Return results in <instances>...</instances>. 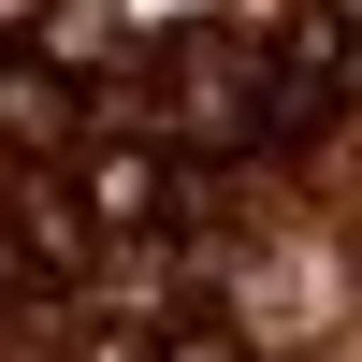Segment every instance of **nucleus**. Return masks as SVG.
<instances>
[{
    "label": "nucleus",
    "mask_w": 362,
    "mask_h": 362,
    "mask_svg": "<svg viewBox=\"0 0 362 362\" xmlns=\"http://www.w3.org/2000/svg\"><path fill=\"white\" fill-rule=\"evenodd\" d=\"M334 15H348V29H362V0H334Z\"/></svg>",
    "instance_id": "nucleus-3"
},
{
    "label": "nucleus",
    "mask_w": 362,
    "mask_h": 362,
    "mask_svg": "<svg viewBox=\"0 0 362 362\" xmlns=\"http://www.w3.org/2000/svg\"><path fill=\"white\" fill-rule=\"evenodd\" d=\"M87 203H102V218H160V174H145V160H102Z\"/></svg>",
    "instance_id": "nucleus-1"
},
{
    "label": "nucleus",
    "mask_w": 362,
    "mask_h": 362,
    "mask_svg": "<svg viewBox=\"0 0 362 362\" xmlns=\"http://www.w3.org/2000/svg\"><path fill=\"white\" fill-rule=\"evenodd\" d=\"M160 362H232V334H174V348H160Z\"/></svg>",
    "instance_id": "nucleus-2"
}]
</instances>
